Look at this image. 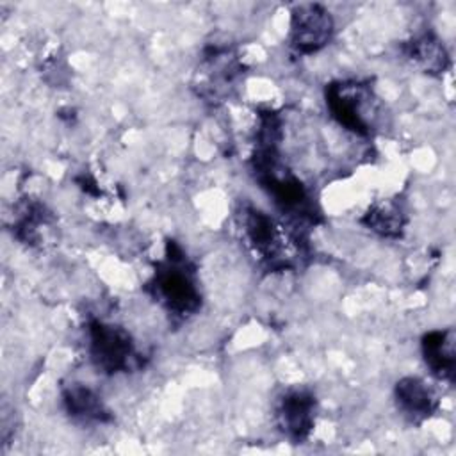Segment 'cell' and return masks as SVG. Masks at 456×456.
<instances>
[{
    "mask_svg": "<svg viewBox=\"0 0 456 456\" xmlns=\"http://www.w3.org/2000/svg\"><path fill=\"white\" fill-rule=\"evenodd\" d=\"M155 299L176 315H191L200 308V290L192 271L185 265L182 251L175 244H167V258L159 265L151 280Z\"/></svg>",
    "mask_w": 456,
    "mask_h": 456,
    "instance_id": "cell-1",
    "label": "cell"
},
{
    "mask_svg": "<svg viewBox=\"0 0 456 456\" xmlns=\"http://www.w3.org/2000/svg\"><path fill=\"white\" fill-rule=\"evenodd\" d=\"M89 358L93 365L107 374L126 370L135 358L130 333L116 324L93 321L87 328Z\"/></svg>",
    "mask_w": 456,
    "mask_h": 456,
    "instance_id": "cell-2",
    "label": "cell"
},
{
    "mask_svg": "<svg viewBox=\"0 0 456 456\" xmlns=\"http://www.w3.org/2000/svg\"><path fill=\"white\" fill-rule=\"evenodd\" d=\"M369 89L358 82H333L326 87V105L338 125L358 134L370 132Z\"/></svg>",
    "mask_w": 456,
    "mask_h": 456,
    "instance_id": "cell-3",
    "label": "cell"
},
{
    "mask_svg": "<svg viewBox=\"0 0 456 456\" xmlns=\"http://www.w3.org/2000/svg\"><path fill=\"white\" fill-rule=\"evenodd\" d=\"M335 30L333 18L319 4L297 5L290 14L289 41L299 53H314L324 48Z\"/></svg>",
    "mask_w": 456,
    "mask_h": 456,
    "instance_id": "cell-4",
    "label": "cell"
},
{
    "mask_svg": "<svg viewBox=\"0 0 456 456\" xmlns=\"http://www.w3.org/2000/svg\"><path fill=\"white\" fill-rule=\"evenodd\" d=\"M242 233L249 248L262 260L269 262L271 265L281 262V255L285 251L283 233L273 217H269L265 212L246 207L242 210Z\"/></svg>",
    "mask_w": 456,
    "mask_h": 456,
    "instance_id": "cell-5",
    "label": "cell"
},
{
    "mask_svg": "<svg viewBox=\"0 0 456 456\" xmlns=\"http://www.w3.org/2000/svg\"><path fill=\"white\" fill-rule=\"evenodd\" d=\"M315 397L306 390L287 392L276 408L280 429L294 442L305 440L315 422Z\"/></svg>",
    "mask_w": 456,
    "mask_h": 456,
    "instance_id": "cell-6",
    "label": "cell"
},
{
    "mask_svg": "<svg viewBox=\"0 0 456 456\" xmlns=\"http://www.w3.org/2000/svg\"><path fill=\"white\" fill-rule=\"evenodd\" d=\"M394 394H395L397 408L411 422H422L436 411L438 399L433 388L422 378H417V376L401 378L395 383Z\"/></svg>",
    "mask_w": 456,
    "mask_h": 456,
    "instance_id": "cell-7",
    "label": "cell"
},
{
    "mask_svg": "<svg viewBox=\"0 0 456 456\" xmlns=\"http://www.w3.org/2000/svg\"><path fill=\"white\" fill-rule=\"evenodd\" d=\"M422 354L431 372L445 381H452L456 354L452 330L429 331L422 338Z\"/></svg>",
    "mask_w": 456,
    "mask_h": 456,
    "instance_id": "cell-8",
    "label": "cell"
},
{
    "mask_svg": "<svg viewBox=\"0 0 456 456\" xmlns=\"http://www.w3.org/2000/svg\"><path fill=\"white\" fill-rule=\"evenodd\" d=\"M64 406L68 413L82 422H105L109 419V411L102 401V397L86 385L75 383L68 387L62 394Z\"/></svg>",
    "mask_w": 456,
    "mask_h": 456,
    "instance_id": "cell-9",
    "label": "cell"
},
{
    "mask_svg": "<svg viewBox=\"0 0 456 456\" xmlns=\"http://www.w3.org/2000/svg\"><path fill=\"white\" fill-rule=\"evenodd\" d=\"M410 59L426 73H444L449 66V55L445 46L431 34H424L413 39L408 46Z\"/></svg>",
    "mask_w": 456,
    "mask_h": 456,
    "instance_id": "cell-10",
    "label": "cell"
},
{
    "mask_svg": "<svg viewBox=\"0 0 456 456\" xmlns=\"http://www.w3.org/2000/svg\"><path fill=\"white\" fill-rule=\"evenodd\" d=\"M363 224L381 237H399L404 228V212L399 203L387 200L376 203L363 216Z\"/></svg>",
    "mask_w": 456,
    "mask_h": 456,
    "instance_id": "cell-11",
    "label": "cell"
}]
</instances>
